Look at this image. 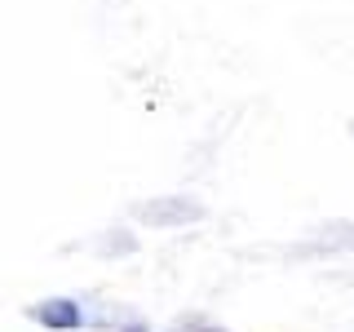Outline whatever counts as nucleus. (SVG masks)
<instances>
[{
    "mask_svg": "<svg viewBox=\"0 0 354 332\" xmlns=\"http://www.w3.org/2000/svg\"><path fill=\"white\" fill-rule=\"evenodd\" d=\"M40 319H44L49 328H75V324H80V310L66 306V302H49V306L40 310Z\"/></svg>",
    "mask_w": 354,
    "mask_h": 332,
    "instance_id": "f257e3e1",
    "label": "nucleus"
}]
</instances>
